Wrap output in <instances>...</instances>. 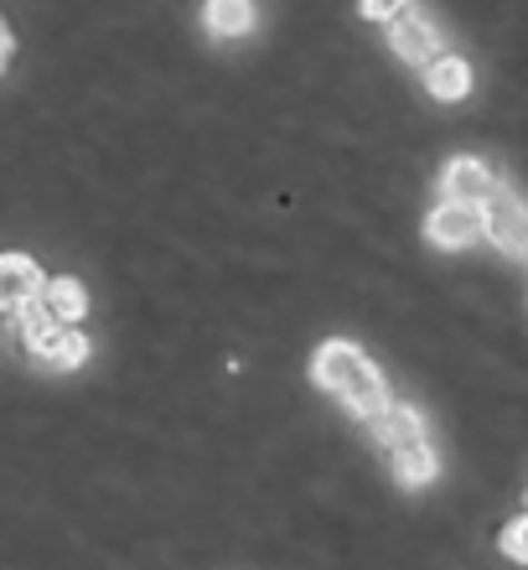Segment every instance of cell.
I'll return each instance as SVG.
<instances>
[{"label":"cell","instance_id":"1","mask_svg":"<svg viewBox=\"0 0 528 570\" xmlns=\"http://www.w3.org/2000/svg\"><path fill=\"white\" fill-rule=\"evenodd\" d=\"M487 234V213L482 208H461V203H440L430 218H425V239L440 244V249H467Z\"/></svg>","mask_w":528,"mask_h":570},{"label":"cell","instance_id":"2","mask_svg":"<svg viewBox=\"0 0 528 570\" xmlns=\"http://www.w3.org/2000/svg\"><path fill=\"white\" fill-rule=\"evenodd\" d=\"M440 187H446V203H461V208H487V203L498 197V177H492L477 156H456V161L446 166Z\"/></svg>","mask_w":528,"mask_h":570},{"label":"cell","instance_id":"3","mask_svg":"<svg viewBox=\"0 0 528 570\" xmlns=\"http://www.w3.org/2000/svg\"><path fill=\"white\" fill-rule=\"evenodd\" d=\"M487 234H492L502 255H528V208L508 187H498L492 208H487Z\"/></svg>","mask_w":528,"mask_h":570},{"label":"cell","instance_id":"4","mask_svg":"<svg viewBox=\"0 0 528 570\" xmlns=\"http://www.w3.org/2000/svg\"><path fill=\"white\" fill-rule=\"evenodd\" d=\"M389 42H393V52H399L405 62H425V68H430V62L440 58V31H436V21H430L425 11H399L393 16Z\"/></svg>","mask_w":528,"mask_h":570},{"label":"cell","instance_id":"5","mask_svg":"<svg viewBox=\"0 0 528 570\" xmlns=\"http://www.w3.org/2000/svg\"><path fill=\"white\" fill-rule=\"evenodd\" d=\"M47 291L37 259L27 255H0V312H21L27 301H37Z\"/></svg>","mask_w":528,"mask_h":570},{"label":"cell","instance_id":"6","mask_svg":"<svg viewBox=\"0 0 528 570\" xmlns=\"http://www.w3.org/2000/svg\"><path fill=\"white\" fill-rule=\"evenodd\" d=\"M368 368V358H362L352 343H327L317 353V363H311V374H317L321 390H332V394H348L352 390V379Z\"/></svg>","mask_w":528,"mask_h":570},{"label":"cell","instance_id":"7","mask_svg":"<svg viewBox=\"0 0 528 570\" xmlns=\"http://www.w3.org/2000/svg\"><path fill=\"white\" fill-rule=\"evenodd\" d=\"M425 89L436 94V99H446V105H456V99H467V89H471V68L461 58H436L425 68Z\"/></svg>","mask_w":528,"mask_h":570},{"label":"cell","instance_id":"8","mask_svg":"<svg viewBox=\"0 0 528 570\" xmlns=\"http://www.w3.org/2000/svg\"><path fill=\"white\" fill-rule=\"evenodd\" d=\"M378 435L389 441V451L425 446V421H420V415H415L409 405H389V415L378 421Z\"/></svg>","mask_w":528,"mask_h":570},{"label":"cell","instance_id":"9","mask_svg":"<svg viewBox=\"0 0 528 570\" xmlns=\"http://www.w3.org/2000/svg\"><path fill=\"white\" fill-rule=\"evenodd\" d=\"M42 301H47V312L58 316V322H78V316L89 312V291H83L73 275H58V281H47Z\"/></svg>","mask_w":528,"mask_h":570},{"label":"cell","instance_id":"10","mask_svg":"<svg viewBox=\"0 0 528 570\" xmlns=\"http://www.w3.org/2000/svg\"><path fill=\"white\" fill-rule=\"evenodd\" d=\"M393 478L405 482V488H425V482L436 478V451H430V441H425V446H409V451H393Z\"/></svg>","mask_w":528,"mask_h":570},{"label":"cell","instance_id":"11","mask_svg":"<svg viewBox=\"0 0 528 570\" xmlns=\"http://www.w3.org/2000/svg\"><path fill=\"white\" fill-rule=\"evenodd\" d=\"M249 27H255V11L239 6V0H212L208 6V31L212 37H243Z\"/></svg>","mask_w":528,"mask_h":570},{"label":"cell","instance_id":"12","mask_svg":"<svg viewBox=\"0 0 528 570\" xmlns=\"http://www.w3.org/2000/svg\"><path fill=\"white\" fill-rule=\"evenodd\" d=\"M89 358V337L83 332H62V343H58V353H52V368H78V363Z\"/></svg>","mask_w":528,"mask_h":570},{"label":"cell","instance_id":"13","mask_svg":"<svg viewBox=\"0 0 528 570\" xmlns=\"http://www.w3.org/2000/svg\"><path fill=\"white\" fill-rule=\"evenodd\" d=\"M502 556L518 560V566H528V513H524V519H514L508 529H502Z\"/></svg>","mask_w":528,"mask_h":570},{"label":"cell","instance_id":"14","mask_svg":"<svg viewBox=\"0 0 528 570\" xmlns=\"http://www.w3.org/2000/svg\"><path fill=\"white\" fill-rule=\"evenodd\" d=\"M362 16H373V21H393V16H399V6H393V0H368V6H362Z\"/></svg>","mask_w":528,"mask_h":570},{"label":"cell","instance_id":"15","mask_svg":"<svg viewBox=\"0 0 528 570\" xmlns=\"http://www.w3.org/2000/svg\"><path fill=\"white\" fill-rule=\"evenodd\" d=\"M6 58H11V31L0 27V68H6Z\"/></svg>","mask_w":528,"mask_h":570}]
</instances>
